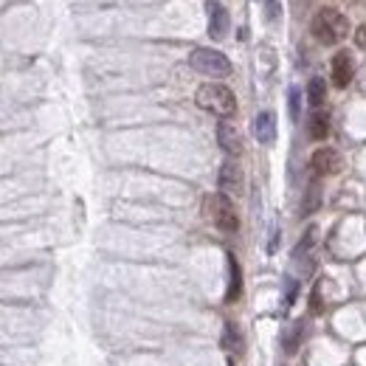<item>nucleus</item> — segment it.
Returning <instances> with one entry per match:
<instances>
[{"mask_svg":"<svg viewBox=\"0 0 366 366\" xmlns=\"http://www.w3.org/2000/svg\"><path fill=\"white\" fill-rule=\"evenodd\" d=\"M229 23H231V17H229L226 6H220V3L208 6V34H211V40H223L229 34Z\"/></svg>","mask_w":366,"mask_h":366,"instance_id":"9","label":"nucleus"},{"mask_svg":"<svg viewBox=\"0 0 366 366\" xmlns=\"http://www.w3.org/2000/svg\"><path fill=\"white\" fill-rule=\"evenodd\" d=\"M217 144H220V150L229 153V155H240V153H243L240 130H237L231 121H220V124H217Z\"/></svg>","mask_w":366,"mask_h":366,"instance_id":"7","label":"nucleus"},{"mask_svg":"<svg viewBox=\"0 0 366 366\" xmlns=\"http://www.w3.org/2000/svg\"><path fill=\"white\" fill-rule=\"evenodd\" d=\"M223 346H226L229 352H240V349H243V338H240V333H237V327H234V324H226Z\"/></svg>","mask_w":366,"mask_h":366,"instance_id":"15","label":"nucleus"},{"mask_svg":"<svg viewBox=\"0 0 366 366\" xmlns=\"http://www.w3.org/2000/svg\"><path fill=\"white\" fill-rule=\"evenodd\" d=\"M189 65L203 73V77H229L231 73V62L223 51H214V48H195L189 54Z\"/></svg>","mask_w":366,"mask_h":366,"instance_id":"4","label":"nucleus"},{"mask_svg":"<svg viewBox=\"0 0 366 366\" xmlns=\"http://www.w3.org/2000/svg\"><path fill=\"white\" fill-rule=\"evenodd\" d=\"M307 132H310V138L324 141V138L330 135V116L321 113V110H316V113L310 116V121H307Z\"/></svg>","mask_w":366,"mask_h":366,"instance_id":"12","label":"nucleus"},{"mask_svg":"<svg viewBox=\"0 0 366 366\" xmlns=\"http://www.w3.org/2000/svg\"><path fill=\"white\" fill-rule=\"evenodd\" d=\"M319 206V186H310V200H305V211H313Z\"/></svg>","mask_w":366,"mask_h":366,"instance_id":"17","label":"nucleus"},{"mask_svg":"<svg viewBox=\"0 0 366 366\" xmlns=\"http://www.w3.org/2000/svg\"><path fill=\"white\" fill-rule=\"evenodd\" d=\"M254 138L259 144H265V146L276 141V116L270 110L257 113V119H254Z\"/></svg>","mask_w":366,"mask_h":366,"instance_id":"10","label":"nucleus"},{"mask_svg":"<svg viewBox=\"0 0 366 366\" xmlns=\"http://www.w3.org/2000/svg\"><path fill=\"white\" fill-rule=\"evenodd\" d=\"M310 29H313V37L321 45H335V43H341L346 37L349 23H346V17L338 9H319L313 23H310Z\"/></svg>","mask_w":366,"mask_h":366,"instance_id":"2","label":"nucleus"},{"mask_svg":"<svg viewBox=\"0 0 366 366\" xmlns=\"http://www.w3.org/2000/svg\"><path fill=\"white\" fill-rule=\"evenodd\" d=\"M302 327H305V324H302V321H296V324H293V327L282 335V346H284V352H287V355H293V352L299 349L302 335H305V330H302Z\"/></svg>","mask_w":366,"mask_h":366,"instance_id":"13","label":"nucleus"},{"mask_svg":"<svg viewBox=\"0 0 366 366\" xmlns=\"http://www.w3.org/2000/svg\"><path fill=\"white\" fill-rule=\"evenodd\" d=\"M217 183L223 189V195H240L243 192V169L231 161H226L220 167V175H217Z\"/></svg>","mask_w":366,"mask_h":366,"instance_id":"8","label":"nucleus"},{"mask_svg":"<svg viewBox=\"0 0 366 366\" xmlns=\"http://www.w3.org/2000/svg\"><path fill=\"white\" fill-rule=\"evenodd\" d=\"M355 45L366 51V23H360V26H358V31H355Z\"/></svg>","mask_w":366,"mask_h":366,"instance_id":"18","label":"nucleus"},{"mask_svg":"<svg viewBox=\"0 0 366 366\" xmlns=\"http://www.w3.org/2000/svg\"><path fill=\"white\" fill-rule=\"evenodd\" d=\"M206 217L223 234H237V229H240V217L234 211V203L223 192H214V195L206 197Z\"/></svg>","mask_w":366,"mask_h":366,"instance_id":"3","label":"nucleus"},{"mask_svg":"<svg viewBox=\"0 0 366 366\" xmlns=\"http://www.w3.org/2000/svg\"><path fill=\"white\" fill-rule=\"evenodd\" d=\"M287 99H290V119L296 121V119H299V107H302V93H299V88H290V91H287Z\"/></svg>","mask_w":366,"mask_h":366,"instance_id":"16","label":"nucleus"},{"mask_svg":"<svg viewBox=\"0 0 366 366\" xmlns=\"http://www.w3.org/2000/svg\"><path fill=\"white\" fill-rule=\"evenodd\" d=\"M310 169L313 175L324 178V175H335L341 169V155L335 150H330V146H321V150H316L310 155Z\"/></svg>","mask_w":366,"mask_h":366,"instance_id":"5","label":"nucleus"},{"mask_svg":"<svg viewBox=\"0 0 366 366\" xmlns=\"http://www.w3.org/2000/svg\"><path fill=\"white\" fill-rule=\"evenodd\" d=\"M229 366H234V360H229Z\"/></svg>","mask_w":366,"mask_h":366,"instance_id":"20","label":"nucleus"},{"mask_svg":"<svg viewBox=\"0 0 366 366\" xmlns=\"http://www.w3.org/2000/svg\"><path fill=\"white\" fill-rule=\"evenodd\" d=\"M268 15H270V17L279 15V3H276V0H268Z\"/></svg>","mask_w":366,"mask_h":366,"instance_id":"19","label":"nucleus"},{"mask_svg":"<svg viewBox=\"0 0 366 366\" xmlns=\"http://www.w3.org/2000/svg\"><path fill=\"white\" fill-rule=\"evenodd\" d=\"M229 273H231V279H229V290H226V302L231 305L243 296V270H240V262L234 254H229Z\"/></svg>","mask_w":366,"mask_h":366,"instance_id":"11","label":"nucleus"},{"mask_svg":"<svg viewBox=\"0 0 366 366\" xmlns=\"http://www.w3.org/2000/svg\"><path fill=\"white\" fill-rule=\"evenodd\" d=\"M195 102L203 110H208V113H214L220 119H231L237 113V96H234V91L226 88V85H220V82L200 85L197 93H195Z\"/></svg>","mask_w":366,"mask_h":366,"instance_id":"1","label":"nucleus"},{"mask_svg":"<svg viewBox=\"0 0 366 366\" xmlns=\"http://www.w3.org/2000/svg\"><path fill=\"white\" fill-rule=\"evenodd\" d=\"M324 96H327V82L321 77H313L310 85H307V102L313 107H321L324 105Z\"/></svg>","mask_w":366,"mask_h":366,"instance_id":"14","label":"nucleus"},{"mask_svg":"<svg viewBox=\"0 0 366 366\" xmlns=\"http://www.w3.org/2000/svg\"><path fill=\"white\" fill-rule=\"evenodd\" d=\"M330 73H333V82L335 88H346L352 82V73H355V65H352V54L349 51H338L330 62Z\"/></svg>","mask_w":366,"mask_h":366,"instance_id":"6","label":"nucleus"}]
</instances>
